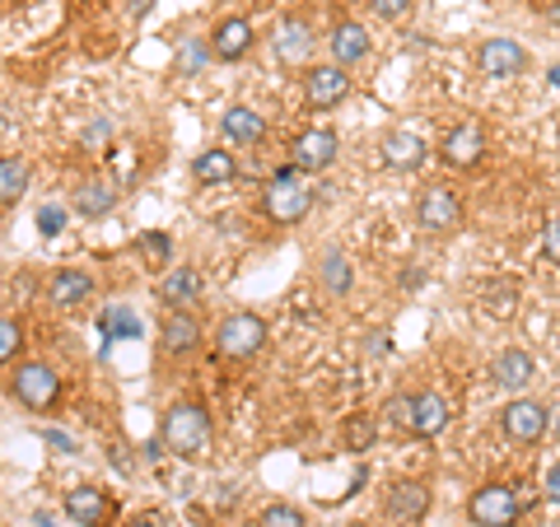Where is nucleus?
<instances>
[{
	"label": "nucleus",
	"instance_id": "obj_1",
	"mask_svg": "<svg viewBox=\"0 0 560 527\" xmlns=\"http://www.w3.org/2000/svg\"><path fill=\"white\" fill-rule=\"evenodd\" d=\"M160 444L183 462H201L210 448H215V415H210L206 401L197 397H178L168 401L160 415Z\"/></svg>",
	"mask_w": 560,
	"mask_h": 527
},
{
	"label": "nucleus",
	"instance_id": "obj_2",
	"mask_svg": "<svg viewBox=\"0 0 560 527\" xmlns=\"http://www.w3.org/2000/svg\"><path fill=\"white\" fill-rule=\"evenodd\" d=\"M313 210V191L308 183L300 178V168H276L267 183H261V215H267L271 224H280V230H290V224H304Z\"/></svg>",
	"mask_w": 560,
	"mask_h": 527
},
{
	"label": "nucleus",
	"instance_id": "obj_3",
	"mask_svg": "<svg viewBox=\"0 0 560 527\" xmlns=\"http://www.w3.org/2000/svg\"><path fill=\"white\" fill-rule=\"evenodd\" d=\"M267 341H271V327H267V318H261V313H253V308H238V313H230V318H220L215 337H210L215 355L230 360V364L257 360L261 350H267Z\"/></svg>",
	"mask_w": 560,
	"mask_h": 527
},
{
	"label": "nucleus",
	"instance_id": "obj_4",
	"mask_svg": "<svg viewBox=\"0 0 560 527\" xmlns=\"http://www.w3.org/2000/svg\"><path fill=\"white\" fill-rule=\"evenodd\" d=\"M61 393H66V378L57 374V364L47 360H20L10 374V397L20 401L24 411L33 415H47L61 407Z\"/></svg>",
	"mask_w": 560,
	"mask_h": 527
},
{
	"label": "nucleus",
	"instance_id": "obj_5",
	"mask_svg": "<svg viewBox=\"0 0 560 527\" xmlns=\"http://www.w3.org/2000/svg\"><path fill=\"white\" fill-rule=\"evenodd\" d=\"M463 220H467V206L448 183H430V187L416 191V230L420 234L448 238V234L463 230Z\"/></svg>",
	"mask_w": 560,
	"mask_h": 527
},
{
	"label": "nucleus",
	"instance_id": "obj_6",
	"mask_svg": "<svg viewBox=\"0 0 560 527\" xmlns=\"http://www.w3.org/2000/svg\"><path fill=\"white\" fill-rule=\"evenodd\" d=\"M486 154H490V136H486V127H481L477 117L458 121V127H448V131L440 136V145H434V160H440L444 168H453V173L481 168Z\"/></svg>",
	"mask_w": 560,
	"mask_h": 527
},
{
	"label": "nucleus",
	"instance_id": "obj_7",
	"mask_svg": "<svg viewBox=\"0 0 560 527\" xmlns=\"http://www.w3.org/2000/svg\"><path fill=\"white\" fill-rule=\"evenodd\" d=\"M467 518H471V527H518L523 500H518L514 485L486 481V485H477L467 495Z\"/></svg>",
	"mask_w": 560,
	"mask_h": 527
},
{
	"label": "nucleus",
	"instance_id": "obj_8",
	"mask_svg": "<svg viewBox=\"0 0 560 527\" xmlns=\"http://www.w3.org/2000/svg\"><path fill=\"white\" fill-rule=\"evenodd\" d=\"M271 57L285 70H308L313 57H318V28L304 14H280V24L271 33Z\"/></svg>",
	"mask_w": 560,
	"mask_h": 527
},
{
	"label": "nucleus",
	"instance_id": "obj_9",
	"mask_svg": "<svg viewBox=\"0 0 560 527\" xmlns=\"http://www.w3.org/2000/svg\"><path fill=\"white\" fill-rule=\"evenodd\" d=\"M98 298V276L84 267H57L43 280V304L57 313H80Z\"/></svg>",
	"mask_w": 560,
	"mask_h": 527
},
{
	"label": "nucleus",
	"instance_id": "obj_10",
	"mask_svg": "<svg viewBox=\"0 0 560 527\" xmlns=\"http://www.w3.org/2000/svg\"><path fill=\"white\" fill-rule=\"evenodd\" d=\"M500 434L510 438V444H541V438L551 434V407L537 397H510L500 411Z\"/></svg>",
	"mask_w": 560,
	"mask_h": 527
},
{
	"label": "nucleus",
	"instance_id": "obj_11",
	"mask_svg": "<svg viewBox=\"0 0 560 527\" xmlns=\"http://www.w3.org/2000/svg\"><path fill=\"white\" fill-rule=\"evenodd\" d=\"M350 90H355V75H350L346 66H337V61H318V66L304 70V103L313 113L341 108V103L350 98Z\"/></svg>",
	"mask_w": 560,
	"mask_h": 527
},
{
	"label": "nucleus",
	"instance_id": "obj_12",
	"mask_svg": "<svg viewBox=\"0 0 560 527\" xmlns=\"http://www.w3.org/2000/svg\"><path fill=\"white\" fill-rule=\"evenodd\" d=\"M201 341H206V327L197 318V308H164V318H160V355L168 364L191 360L201 350Z\"/></svg>",
	"mask_w": 560,
	"mask_h": 527
},
{
	"label": "nucleus",
	"instance_id": "obj_13",
	"mask_svg": "<svg viewBox=\"0 0 560 527\" xmlns=\"http://www.w3.org/2000/svg\"><path fill=\"white\" fill-rule=\"evenodd\" d=\"M341 154V136L331 127H304L290 140V164L300 173H327Z\"/></svg>",
	"mask_w": 560,
	"mask_h": 527
},
{
	"label": "nucleus",
	"instance_id": "obj_14",
	"mask_svg": "<svg viewBox=\"0 0 560 527\" xmlns=\"http://www.w3.org/2000/svg\"><path fill=\"white\" fill-rule=\"evenodd\" d=\"M61 508L75 527H108L117 518V500L103 485H70L61 495Z\"/></svg>",
	"mask_w": 560,
	"mask_h": 527
},
{
	"label": "nucleus",
	"instance_id": "obj_15",
	"mask_svg": "<svg viewBox=\"0 0 560 527\" xmlns=\"http://www.w3.org/2000/svg\"><path fill=\"white\" fill-rule=\"evenodd\" d=\"M430 508H434V490L420 477H401V481L388 485V495H383V514H388L393 523H407V527L430 518Z\"/></svg>",
	"mask_w": 560,
	"mask_h": 527
},
{
	"label": "nucleus",
	"instance_id": "obj_16",
	"mask_svg": "<svg viewBox=\"0 0 560 527\" xmlns=\"http://www.w3.org/2000/svg\"><path fill=\"white\" fill-rule=\"evenodd\" d=\"M206 43H210V61L234 66L243 57H253L257 28H253V20H243V14H224V20H215V28H210Z\"/></svg>",
	"mask_w": 560,
	"mask_h": 527
},
{
	"label": "nucleus",
	"instance_id": "obj_17",
	"mask_svg": "<svg viewBox=\"0 0 560 527\" xmlns=\"http://www.w3.org/2000/svg\"><path fill=\"white\" fill-rule=\"evenodd\" d=\"M528 66H533V57L518 38H486L477 47V70L486 80H518Z\"/></svg>",
	"mask_w": 560,
	"mask_h": 527
},
{
	"label": "nucleus",
	"instance_id": "obj_18",
	"mask_svg": "<svg viewBox=\"0 0 560 527\" xmlns=\"http://www.w3.org/2000/svg\"><path fill=\"white\" fill-rule=\"evenodd\" d=\"M327 51H331V61L346 66L350 75H355V66L370 61L374 38H370V28H364L360 20H350V14H341V20L327 28Z\"/></svg>",
	"mask_w": 560,
	"mask_h": 527
},
{
	"label": "nucleus",
	"instance_id": "obj_19",
	"mask_svg": "<svg viewBox=\"0 0 560 527\" xmlns=\"http://www.w3.org/2000/svg\"><path fill=\"white\" fill-rule=\"evenodd\" d=\"M378 160L393 173H420L430 164V140L416 131H388L378 140Z\"/></svg>",
	"mask_w": 560,
	"mask_h": 527
},
{
	"label": "nucleus",
	"instance_id": "obj_20",
	"mask_svg": "<svg viewBox=\"0 0 560 527\" xmlns=\"http://www.w3.org/2000/svg\"><path fill=\"white\" fill-rule=\"evenodd\" d=\"M220 136L230 150H257V145H267V117L248 108V103H234L220 117Z\"/></svg>",
	"mask_w": 560,
	"mask_h": 527
},
{
	"label": "nucleus",
	"instance_id": "obj_21",
	"mask_svg": "<svg viewBox=\"0 0 560 527\" xmlns=\"http://www.w3.org/2000/svg\"><path fill=\"white\" fill-rule=\"evenodd\" d=\"M533 378H537V360L528 355V350H518V346L500 350V355L490 360V383H495L500 393L523 397V393L533 388Z\"/></svg>",
	"mask_w": 560,
	"mask_h": 527
},
{
	"label": "nucleus",
	"instance_id": "obj_22",
	"mask_svg": "<svg viewBox=\"0 0 560 527\" xmlns=\"http://www.w3.org/2000/svg\"><path fill=\"white\" fill-rule=\"evenodd\" d=\"M164 308H197L206 298V276L197 267H168L160 276V285H154Z\"/></svg>",
	"mask_w": 560,
	"mask_h": 527
},
{
	"label": "nucleus",
	"instance_id": "obj_23",
	"mask_svg": "<svg viewBox=\"0 0 560 527\" xmlns=\"http://www.w3.org/2000/svg\"><path fill=\"white\" fill-rule=\"evenodd\" d=\"M448 420H453V407L444 401V393H434V388H420L411 393V438H440L448 430Z\"/></svg>",
	"mask_w": 560,
	"mask_h": 527
},
{
	"label": "nucleus",
	"instance_id": "obj_24",
	"mask_svg": "<svg viewBox=\"0 0 560 527\" xmlns=\"http://www.w3.org/2000/svg\"><path fill=\"white\" fill-rule=\"evenodd\" d=\"M191 178L201 187H224L238 178V154L230 145H206L197 160H191Z\"/></svg>",
	"mask_w": 560,
	"mask_h": 527
},
{
	"label": "nucleus",
	"instance_id": "obj_25",
	"mask_svg": "<svg viewBox=\"0 0 560 527\" xmlns=\"http://www.w3.org/2000/svg\"><path fill=\"white\" fill-rule=\"evenodd\" d=\"M70 206H75V215H84V220H103V215H113V206H117V187L108 178H80L75 191H70Z\"/></svg>",
	"mask_w": 560,
	"mask_h": 527
},
{
	"label": "nucleus",
	"instance_id": "obj_26",
	"mask_svg": "<svg viewBox=\"0 0 560 527\" xmlns=\"http://www.w3.org/2000/svg\"><path fill=\"white\" fill-rule=\"evenodd\" d=\"M28 164L20 160V154H0V210H10V206H20L24 201V191H28Z\"/></svg>",
	"mask_w": 560,
	"mask_h": 527
},
{
	"label": "nucleus",
	"instance_id": "obj_27",
	"mask_svg": "<svg viewBox=\"0 0 560 527\" xmlns=\"http://www.w3.org/2000/svg\"><path fill=\"white\" fill-rule=\"evenodd\" d=\"M136 253H140V261H145L150 271H168L173 267V238H168V230H140L136 234Z\"/></svg>",
	"mask_w": 560,
	"mask_h": 527
},
{
	"label": "nucleus",
	"instance_id": "obj_28",
	"mask_svg": "<svg viewBox=\"0 0 560 527\" xmlns=\"http://www.w3.org/2000/svg\"><path fill=\"white\" fill-rule=\"evenodd\" d=\"M378 444V420L370 411H355L341 420V448L346 453H370Z\"/></svg>",
	"mask_w": 560,
	"mask_h": 527
},
{
	"label": "nucleus",
	"instance_id": "obj_29",
	"mask_svg": "<svg viewBox=\"0 0 560 527\" xmlns=\"http://www.w3.org/2000/svg\"><path fill=\"white\" fill-rule=\"evenodd\" d=\"M24 346H28V327L14 318V313H0V368L20 364Z\"/></svg>",
	"mask_w": 560,
	"mask_h": 527
},
{
	"label": "nucleus",
	"instance_id": "obj_30",
	"mask_svg": "<svg viewBox=\"0 0 560 527\" xmlns=\"http://www.w3.org/2000/svg\"><path fill=\"white\" fill-rule=\"evenodd\" d=\"M318 276L331 294H350V285H355V267H350L346 253H337V248L318 257Z\"/></svg>",
	"mask_w": 560,
	"mask_h": 527
},
{
	"label": "nucleus",
	"instance_id": "obj_31",
	"mask_svg": "<svg viewBox=\"0 0 560 527\" xmlns=\"http://www.w3.org/2000/svg\"><path fill=\"white\" fill-rule=\"evenodd\" d=\"M481 304L495 313V318H510V313L518 308V285H514V280H486V285H481Z\"/></svg>",
	"mask_w": 560,
	"mask_h": 527
},
{
	"label": "nucleus",
	"instance_id": "obj_32",
	"mask_svg": "<svg viewBox=\"0 0 560 527\" xmlns=\"http://www.w3.org/2000/svg\"><path fill=\"white\" fill-rule=\"evenodd\" d=\"M257 527H308V514H304L300 504H285V500H276V504H267V508H261Z\"/></svg>",
	"mask_w": 560,
	"mask_h": 527
},
{
	"label": "nucleus",
	"instance_id": "obj_33",
	"mask_svg": "<svg viewBox=\"0 0 560 527\" xmlns=\"http://www.w3.org/2000/svg\"><path fill=\"white\" fill-rule=\"evenodd\" d=\"M383 425L393 434H411V393H393L383 401Z\"/></svg>",
	"mask_w": 560,
	"mask_h": 527
},
{
	"label": "nucleus",
	"instance_id": "obj_34",
	"mask_svg": "<svg viewBox=\"0 0 560 527\" xmlns=\"http://www.w3.org/2000/svg\"><path fill=\"white\" fill-rule=\"evenodd\" d=\"M364 5H370V14H374V20H383V24H407L411 10H416V0H364Z\"/></svg>",
	"mask_w": 560,
	"mask_h": 527
},
{
	"label": "nucleus",
	"instance_id": "obj_35",
	"mask_svg": "<svg viewBox=\"0 0 560 527\" xmlns=\"http://www.w3.org/2000/svg\"><path fill=\"white\" fill-rule=\"evenodd\" d=\"M206 61H210V43H201V38H183L178 43V70L183 75H197Z\"/></svg>",
	"mask_w": 560,
	"mask_h": 527
},
{
	"label": "nucleus",
	"instance_id": "obj_36",
	"mask_svg": "<svg viewBox=\"0 0 560 527\" xmlns=\"http://www.w3.org/2000/svg\"><path fill=\"white\" fill-rule=\"evenodd\" d=\"M66 220H70L66 206H43V210H38V234H43V238L66 234Z\"/></svg>",
	"mask_w": 560,
	"mask_h": 527
},
{
	"label": "nucleus",
	"instance_id": "obj_37",
	"mask_svg": "<svg viewBox=\"0 0 560 527\" xmlns=\"http://www.w3.org/2000/svg\"><path fill=\"white\" fill-rule=\"evenodd\" d=\"M541 257L556 261V267H560V215L547 224V230H541Z\"/></svg>",
	"mask_w": 560,
	"mask_h": 527
},
{
	"label": "nucleus",
	"instance_id": "obj_38",
	"mask_svg": "<svg viewBox=\"0 0 560 527\" xmlns=\"http://www.w3.org/2000/svg\"><path fill=\"white\" fill-rule=\"evenodd\" d=\"M108 327H113V337H136V331H140V323L131 318L127 308H113L108 313Z\"/></svg>",
	"mask_w": 560,
	"mask_h": 527
},
{
	"label": "nucleus",
	"instance_id": "obj_39",
	"mask_svg": "<svg viewBox=\"0 0 560 527\" xmlns=\"http://www.w3.org/2000/svg\"><path fill=\"white\" fill-rule=\"evenodd\" d=\"M127 527H173L168 514H160V508H140V514L127 518Z\"/></svg>",
	"mask_w": 560,
	"mask_h": 527
},
{
	"label": "nucleus",
	"instance_id": "obj_40",
	"mask_svg": "<svg viewBox=\"0 0 560 527\" xmlns=\"http://www.w3.org/2000/svg\"><path fill=\"white\" fill-rule=\"evenodd\" d=\"M541 495H547V500L560 508V458L547 467V477H541Z\"/></svg>",
	"mask_w": 560,
	"mask_h": 527
},
{
	"label": "nucleus",
	"instance_id": "obj_41",
	"mask_svg": "<svg viewBox=\"0 0 560 527\" xmlns=\"http://www.w3.org/2000/svg\"><path fill=\"white\" fill-rule=\"evenodd\" d=\"M98 140H108V121H98V127L84 131V145H98Z\"/></svg>",
	"mask_w": 560,
	"mask_h": 527
}]
</instances>
